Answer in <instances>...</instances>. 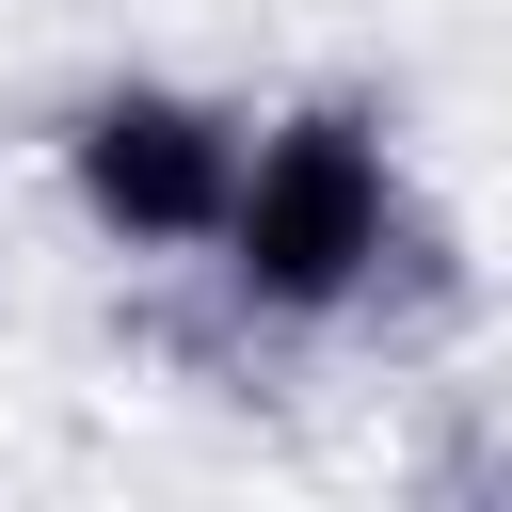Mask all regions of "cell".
I'll return each instance as SVG.
<instances>
[{
  "label": "cell",
  "instance_id": "6da1fadb",
  "mask_svg": "<svg viewBox=\"0 0 512 512\" xmlns=\"http://www.w3.org/2000/svg\"><path fill=\"white\" fill-rule=\"evenodd\" d=\"M400 256H416V192H400L384 112L368 96L272 112L240 160V208H224V288L256 320H352V304H384Z\"/></svg>",
  "mask_w": 512,
  "mask_h": 512
},
{
  "label": "cell",
  "instance_id": "7a4b0ae2",
  "mask_svg": "<svg viewBox=\"0 0 512 512\" xmlns=\"http://www.w3.org/2000/svg\"><path fill=\"white\" fill-rule=\"evenodd\" d=\"M240 160H256V112L192 80H96L64 112V192L112 256H224Z\"/></svg>",
  "mask_w": 512,
  "mask_h": 512
}]
</instances>
